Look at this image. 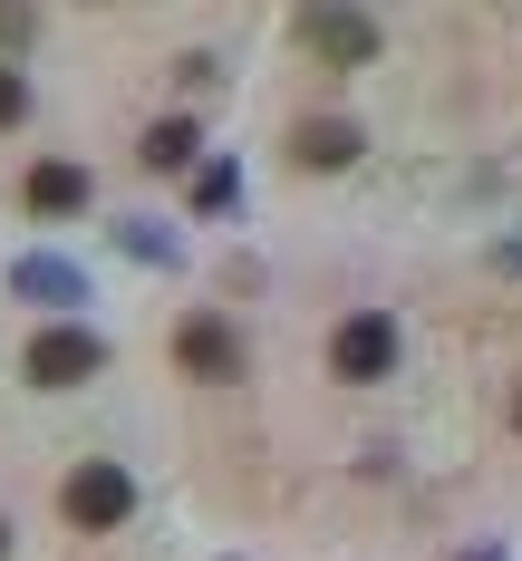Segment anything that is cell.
I'll return each mask as SVG.
<instances>
[{
    "label": "cell",
    "mask_w": 522,
    "mask_h": 561,
    "mask_svg": "<svg viewBox=\"0 0 522 561\" xmlns=\"http://www.w3.org/2000/svg\"><path fill=\"white\" fill-rule=\"evenodd\" d=\"M20 378H30V388H88V378H107V339L88 330V320H49V330L30 339V348H20Z\"/></svg>",
    "instance_id": "6da1fadb"
},
{
    "label": "cell",
    "mask_w": 522,
    "mask_h": 561,
    "mask_svg": "<svg viewBox=\"0 0 522 561\" xmlns=\"http://www.w3.org/2000/svg\"><path fill=\"white\" fill-rule=\"evenodd\" d=\"M174 368H184V378H204V388H232V378L252 368L242 320H223V310H184V320H174Z\"/></svg>",
    "instance_id": "7a4b0ae2"
},
{
    "label": "cell",
    "mask_w": 522,
    "mask_h": 561,
    "mask_svg": "<svg viewBox=\"0 0 522 561\" xmlns=\"http://www.w3.org/2000/svg\"><path fill=\"white\" fill-rule=\"evenodd\" d=\"M58 513H68V533H116V523L136 513V474H126V465H107V455H88V465H68Z\"/></svg>",
    "instance_id": "3957f363"
},
{
    "label": "cell",
    "mask_w": 522,
    "mask_h": 561,
    "mask_svg": "<svg viewBox=\"0 0 522 561\" xmlns=\"http://www.w3.org/2000/svg\"><path fill=\"white\" fill-rule=\"evenodd\" d=\"M329 378H348V388L397 378V320L387 310H348L339 330H329Z\"/></svg>",
    "instance_id": "277c9868"
},
{
    "label": "cell",
    "mask_w": 522,
    "mask_h": 561,
    "mask_svg": "<svg viewBox=\"0 0 522 561\" xmlns=\"http://www.w3.org/2000/svg\"><path fill=\"white\" fill-rule=\"evenodd\" d=\"M290 30H300V49L320 68H368L378 58V10H300Z\"/></svg>",
    "instance_id": "5b68a950"
},
{
    "label": "cell",
    "mask_w": 522,
    "mask_h": 561,
    "mask_svg": "<svg viewBox=\"0 0 522 561\" xmlns=\"http://www.w3.org/2000/svg\"><path fill=\"white\" fill-rule=\"evenodd\" d=\"M88 194H97V174L68 165V156H39V165L20 174V204H30L39 224H68V214H88Z\"/></svg>",
    "instance_id": "8992f818"
},
{
    "label": "cell",
    "mask_w": 522,
    "mask_h": 561,
    "mask_svg": "<svg viewBox=\"0 0 522 561\" xmlns=\"http://www.w3.org/2000/svg\"><path fill=\"white\" fill-rule=\"evenodd\" d=\"M10 300L78 310V300H88V272H78V262H58V252H20V262H10Z\"/></svg>",
    "instance_id": "52a82bcc"
},
{
    "label": "cell",
    "mask_w": 522,
    "mask_h": 561,
    "mask_svg": "<svg viewBox=\"0 0 522 561\" xmlns=\"http://www.w3.org/2000/svg\"><path fill=\"white\" fill-rule=\"evenodd\" d=\"M290 165H300V174L358 165V126H348V116H300V126H290Z\"/></svg>",
    "instance_id": "ba28073f"
},
{
    "label": "cell",
    "mask_w": 522,
    "mask_h": 561,
    "mask_svg": "<svg viewBox=\"0 0 522 561\" xmlns=\"http://www.w3.org/2000/svg\"><path fill=\"white\" fill-rule=\"evenodd\" d=\"M136 165L146 174H204V126H194V116H155V126L136 136Z\"/></svg>",
    "instance_id": "9c48e42d"
},
{
    "label": "cell",
    "mask_w": 522,
    "mask_h": 561,
    "mask_svg": "<svg viewBox=\"0 0 522 561\" xmlns=\"http://www.w3.org/2000/svg\"><path fill=\"white\" fill-rule=\"evenodd\" d=\"M232 204H242V165H232V156H213V165L194 174V214H232Z\"/></svg>",
    "instance_id": "30bf717a"
},
{
    "label": "cell",
    "mask_w": 522,
    "mask_h": 561,
    "mask_svg": "<svg viewBox=\"0 0 522 561\" xmlns=\"http://www.w3.org/2000/svg\"><path fill=\"white\" fill-rule=\"evenodd\" d=\"M116 242H126L136 262H184V242H174V232H155V224H126Z\"/></svg>",
    "instance_id": "8fae6325"
},
{
    "label": "cell",
    "mask_w": 522,
    "mask_h": 561,
    "mask_svg": "<svg viewBox=\"0 0 522 561\" xmlns=\"http://www.w3.org/2000/svg\"><path fill=\"white\" fill-rule=\"evenodd\" d=\"M20 116H30V78L0 58V126H20Z\"/></svg>",
    "instance_id": "7c38bea8"
},
{
    "label": "cell",
    "mask_w": 522,
    "mask_h": 561,
    "mask_svg": "<svg viewBox=\"0 0 522 561\" xmlns=\"http://www.w3.org/2000/svg\"><path fill=\"white\" fill-rule=\"evenodd\" d=\"M39 39V10H0V49H30Z\"/></svg>",
    "instance_id": "4fadbf2b"
},
{
    "label": "cell",
    "mask_w": 522,
    "mask_h": 561,
    "mask_svg": "<svg viewBox=\"0 0 522 561\" xmlns=\"http://www.w3.org/2000/svg\"><path fill=\"white\" fill-rule=\"evenodd\" d=\"M0 561H10V523H0Z\"/></svg>",
    "instance_id": "5bb4252c"
},
{
    "label": "cell",
    "mask_w": 522,
    "mask_h": 561,
    "mask_svg": "<svg viewBox=\"0 0 522 561\" xmlns=\"http://www.w3.org/2000/svg\"><path fill=\"white\" fill-rule=\"evenodd\" d=\"M513 426H522V388H513Z\"/></svg>",
    "instance_id": "9a60e30c"
}]
</instances>
